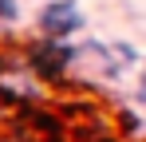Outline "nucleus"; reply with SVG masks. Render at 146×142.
I'll use <instances>...</instances> for the list:
<instances>
[{"label": "nucleus", "instance_id": "nucleus-1", "mask_svg": "<svg viewBox=\"0 0 146 142\" xmlns=\"http://www.w3.org/2000/svg\"><path fill=\"white\" fill-rule=\"evenodd\" d=\"M40 24L48 28V36H71L75 28H83V12L75 8V0H55L44 8Z\"/></svg>", "mask_w": 146, "mask_h": 142}, {"label": "nucleus", "instance_id": "nucleus-2", "mask_svg": "<svg viewBox=\"0 0 146 142\" xmlns=\"http://www.w3.org/2000/svg\"><path fill=\"white\" fill-rule=\"evenodd\" d=\"M0 16L4 20H16V0H0Z\"/></svg>", "mask_w": 146, "mask_h": 142}]
</instances>
